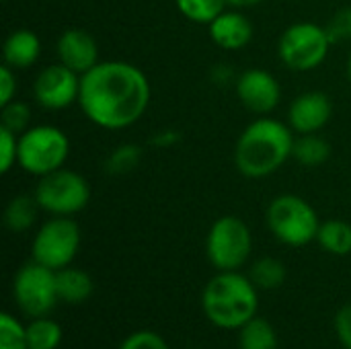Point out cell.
I'll list each match as a JSON object with an SVG mask.
<instances>
[{
  "instance_id": "obj_25",
  "label": "cell",
  "mask_w": 351,
  "mask_h": 349,
  "mask_svg": "<svg viewBox=\"0 0 351 349\" xmlns=\"http://www.w3.org/2000/svg\"><path fill=\"white\" fill-rule=\"evenodd\" d=\"M142 160V150L136 144H121L111 150V154L105 160V169L111 175H125L132 173Z\"/></svg>"
},
{
  "instance_id": "obj_18",
  "label": "cell",
  "mask_w": 351,
  "mask_h": 349,
  "mask_svg": "<svg viewBox=\"0 0 351 349\" xmlns=\"http://www.w3.org/2000/svg\"><path fill=\"white\" fill-rule=\"evenodd\" d=\"M39 210L41 208L35 195H27V193L14 195L4 208V226L10 232H27L37 222Z\"/></svg>"
},
{
  "instance_id": "obj_2",
  "label": "cell",
  "mask_w": 351,
  "mask_h": 349,
  "mask_svg": "<svg viewBox=\"0 0 351 349\" xmlns=\"http://www.w3.org/2000/svg\"><path fill=\"white\" fill-rule=\"evenodd\" d=\"M294 130L280 119L259 117L237 140L234 165L249 179H263L286 165L294 150Z\"/></svg>"
},
{
  "instance_id": "obj_35",
  "label": "cell",
  "mask_w": 351,
  "mask_h": 349,
  "mask_svg": "<svg viewBox=\"0 0 351 349\" xmlns=\"http://www.w3.org/2000/svg\"><path fill=\"white\" fill-rule=\"evenodd\" d=\"M348 80H350V84H351V53H350V58H348Z\"/></svg>"
},
{
  "instance_id": "obj_5",
  "label": "cell",
  "mask_w": 351,
  "mask_h": 349,
  "mask_svg": "<svg viewBox=\"0 0 351 349\" xmlns=\"http://www.w3.org/2000/svg\"><path fill=\"white\" fill-rule=\"evenodd\" d=\"M70 140L56 125H31L19 134V167L35 177L49 175L66 165Z\"/></svg>"
},
{
  "instance_id": "obj_26",
  "label": "cell",
  "mask_w": 351,
  "mask_h": 349,
  "mask_svg": "<svg viewBox=\"0 0 351 349\" xmlns=\"http://www.w3.org/2000/svg\"><path fill=\"white\" fill-rule=\"evenodd\" d=\"M0 349H29L27 327L6 313L0 317Z\"/></svg>"
},
{
  "instance_id": "obj_14",
  "label": "cell",
  "mask_w": 351,
  "mask_h": 349,
  "mask_svg": "<svg viewBox=\"0 0 351 349\" xmlns=\"http://www.w3.org/2000/svg\"><path fill=\"white\" fill-rule=\"evenodd\" d=\"M56 51H58V62H62L64 66H68L80 76L93 70L101 62L97 39L88 31L78 27L66 29L58 37Z\"/></svg>"
},
{
  "instance_id": "obj_7",
  "label": "cell",
  "mask_w": 351,
  "mask_h": 349,
  "mask_svg": "<svg viewBox=\"0 0 351 349\" xmlns=\"http://www.w3.org/2000/svg\"><path fill=\"white\" fill-rule=\"evenodd\" d=\"M253 251V234L239 216H220L208 230L206 255L218 272H239Z\"/></svg>"
},
{
  "instance_id": "obj_32",
  "label": "cell",
  "mask_w": 351,
  "mask_h": 349,
  "mask_svg": "<svg viewBox=\"0 0 351 349\" xmlns=\"http://www.w3.org/2000/svg\"><path fill=\"white\" fill-rule=\"evenodd\" d=\"M335 333L339 344L346 349H351V304H346L335 315Z\"/></svg>"
},
{
  "instance_id": "obj_33",
  "label": "cell",
  "mask_w": 351,
  "mask_h": 349,
  "mask_svg": "<svg viewBox=\"0 0 351 349\" xmlns=\"http://www.w3.org/2000/svg\"><path fill=\"white\" fill-rule=\"evenodd\" d=\"M177 142H179V132H173V130L156 132L152 138V144H156V146H173Z\"/></svg>"
},
{
  "instance_id": "obj_13",
  "label": "cell",
  "mask_w": 351,
  "mask_h": 349,
  "mask_svg": "<svg viewBox=\"0 0 351 349\" xmlns=\"http://www.w3.org/2000/svg\"><path fill=\"white\" fill-rule=\"evenodd\" d=\"M333 115V103L329 95L321 91H306L298 95L288 107V125L296 134L321 132Z\"/></svg>"
},
{
  "instance_id": "obj_24",
  "label": "cell",
  "mask_w": 351,
  "mask_h": 349,
  "mask_svg": "<svg viewBox=\"0 0 351 349\" xmlns=\"http://www.w3.org/2000/svg\"><path fill=\"white\" fill-rule=\"evenodd\" d=\"M179 12L197 25H210L222 10H226L228 0H175Z\"/></svg>"
},
{
  "instance_id": "obj_28",
  "label": "cell",
  "mask_w": 351,
  "mask_h": 349,
  "mask_svg": "<svg viewBox=\"0 0 351 349\" xmlns=\"http://www.w3.org/2000/svg\"><path fill=\"white\" fill-rule=\"evenodd\" d=\"M19 163V134L0 125V171L8 173Z\"/></svg>"
},
{
  "instance_id": "obj_21",
  "label": "cell",
  "mask_w": 351,
  "mask_h": 349,
  "mask_svg": "<svg viewBox=\"0 0 351 349\" xmlns=\"http://www.w3.org/2000/svg\"><path fill=\"white\" fill-rule=\"evenodd\" d=\"M292 156L304 167H321L331 156V144L319 134H300L294 140Z\"/></svg>"
},
{
  "instance_id": "obj_3",
  "label": "cell",
  "mask_w": 351,
  "mask_h": 349,
  "mask_svg": "<svg viewBox=\"0 0 351 349\" xmlns=\"http://www.w3.org/2000/svg\"><path fill=\"white\" fill-rule=\"evenodd\" d=\"M251 278L239 272L216 274L202 292V306L208 321L224 331H234L257 317L259 294Z\"/></svg>"
},
{
  "instance_id": "obj_23",
  "label": "cell",
  "mask_w": 351,
  "mask_h": 349,
  "mask_svg": "<svg viewBox=\"0 0 351 349\" xmlns=\"http://www.w3.org/2000/svg\"><path fill=\"white\" fill-rule=\"evenodd\" d=\"M249 278L257 290H276L286 282V267L276 257H261L251 265Z\"/></svg>"
},
{
  "instance_id": "obj_12",
  "label": "cell",
  "mask_w": 351,
  "mask_h": 349,
  "mask_svg": "<svg viewBox=\"0 0 351 349\" xmlns=\"http://www.w3.org/2000/svg\"><path fill=\"white\" fill-rule=\"evenodd\" d=\"M237 97L245 109L257 115H267L278 107L282 99V88L276 76L267 70L249 68L237 78Z\"/></svg>"
},
{
  "instance_id": "obj_17",
  "label": "cell",
  "mask_w": 351,
  "mask_h": 349,
  "mask_svg": "<svg viewBox=\"0 0 351 349\" xmlns=\"http://www.w3.org/2000/svg\"><path fill=\"white\" fill-rule=\"evenodd\" d=\"M56 284H58V296L62 302L68 304H80L90 298L95 284L93 278L78 269V267H64L56 272Z\"/></svg>"
},
{
  "instance_id": "obj_31",
  "label": "cell",
  "mask_w": 351,
  "mask_h": 349,
  "mask_svg": "<svg viewBox=\"0 0 351 349\" xmlns=\"http://www.w3.org/2000/svg\"><path fill=\"white\" fill-rule=\"evenodd\" d=\"M16 88H19V80H16L14 68L4 64L0 68V105L10 103L16 95Z\"/></svg>"
},
{
  "instance_id": "obj_19",
  "label": "cell",
  "mask_w": 351,
  "mask_h": 349,
  "mask_svg": "<svg viewBox=\"0 0 351 349\" xmlns=\"http://www.w3.org/2000/svg\"><path fill=\"white\" fill-rule=\"evenodd\" d=\"M317 243L323 251L346 257L351 253V224L346 220H327L321 222Z\"/></svg>"
},
{
  "instance_id": "obj_22",
  "label": "cell",
  "mask_w": 351,
  "mask_h": 349,
  "mask_svg": "<svg viewBox=\"0 0 351 349\" xmlns=\"http://www.w3.org/2000/svg\"><path fill=\"white\" fill-rule=\"evenodd\" d=\"M62 337H64L62 327L47 317H37L27 325L29 349H58L62 344Z\"/></svg>"
},
{
  "instance_id": "obj_11",
  "label": "cell",
  "mask_w": 351,
  "mask_h": 349,
  "mask_svg": "<svg viewBox=\"0 0 351 349\" xmlns=\"http://www.w3.org/2000/svg\"><path fill=\"white\" fill-rule=\"evenodd\" d=\"M33 97L39 107L47 111H62L80 97V74L62 62L41 68L33 82Z\"/></svg>"
},
{
  "instance_id": "obj_16",
  "label": "cell",
  "mask_w": 351,
  "mask_h": 349,
  "mask_svg": "<svg viewBox=\"0 0 351 349\" xmlns=\"http://www.w3.org/2000/svg\"><path fill=\"white\" fill-rule=\"evenodd\" d=\"M41 56V39L31 29H16L12 31L2 45L4 64L14 70L31 68Z\"/></svg>"
},
{
  "instance_id": "obj_10",
  "label": "cell",
  "mask_w": 351,
  "mask_h": 349,
  "mask_svg": "<svg viewBox=\"0 0 351 349\" xmlns=\"http://www.w3.org/2000/svg\"><path fill=\"white\" fill-rule=\"evenodd\" d=\"M12 296L27 317H47L60 300L56 272L37 261L23 265L12 280Z\"/></svg>"
},
{
  "instance_id": "obj_9",
  "label": "cell",
  "mask_w": 351,
  "mask_h": 349,
  "mask_svg": "<svg viewBox=\"0 0 351 349\" xmlns=\"http://www.w3.org/2000/svg\"><path fill=\"white\" fill-rule=\"evenodd\" d=\"M80 228L70 216H51L39 226L31 243L33 261L58 272L68 267L80 249Z\"/></svg>"
},
{
  "instance_id": "obj_15",
  "label": "cell",
  "mask_w": 351,
  "mask_h": 349,
  "mask_svg": "<svg viewBox=\"0 0 351 349\" xmlns=\"http://www.w3.org/2000/svg\"><path fill=\"white\" fill-rule=\"evenodd\" d=\"M210 37L212 41L228 51H239L247 47L253 39V23L247 19V14L239 8L222 10L210 25Z\"/></svg>"
},
{
  "instance_id": "obj_34",
  "label": "cell",
  "mask_w": 351,
  "mask_h": 349,
  "mask_svg": "<svg viewBox=\"0 0 351 349\" xmlns=\"http://www.w3.org/2000/svg\"><path fill=\"white\" fill-rule=\"evenodd\" d=\"M261 2H265V0H228V4H230L232 8H239V10H245V8L259 6Z\"/></svg>"
},
{
  "instance_id": "obj_4",
  "label": "cell",
  "mask_w": 351,
  "mask_h": 349,
  "mask_svg": "<svg viewBox=\"0 0 351 349\" xmlns=\"http://www.w3.org/2000/svg\"><path fill=\"white\" fill-rule=\"evenodd\" d=\"M267 226L271 234L288 247H306L317 241L319 216L315 208L300 195L284 193L267 206Z\"/></svg>"
},
{
  "instance_id": "obj_27",
  "label": "cell",
  "mask_w": 351,
  "mask_h": 349,
  "mask_svg": "<svg viewBox=\"0 0 351 349\" xmlns=\"http://www.w3.org/2000/svg\"><path fill=\"white\" fill-rule=\"evenodd\" d=\"M31 107L23 101L12 99L10 103L2 105V128L14 132V134H23L25 130H29L31 125Z\"/></svg>"
},
{
  "instance_id": "obj_30",
  "label": "cell",
  "mask_w": 351,
  "mask_h": 349,
  "mask_svg": "<svg viewBox=\"0 0 351 349\" xmlns=\"http://www.w3.org/2000/svg\"><path fill=\"white\" fill-rule=\"evenodd\" d=\"M327 31L333 39L337 41H351V6L339 8L327 23Z\"/></svg>"
},
{
  "instance_id": "obj_20",
  "label": "cell",
  "mask_w": 351,
  "mask_h": 349,
  "mask_svg": "<svg viewBox=\"0 0 351 349\" xmlns=\"http://www.w3.org/2000/svg\"><path fill=\"white\" fill-rule=\"evenodd\" d=\"M278 333L267 319L253 317L239 329V349H278Z\"/></svg>"
},
{
  "instance_id": "obj_6",
  "label": "cell",
  "mask_w": 351,
  "mask_h": 349,
  "mask_svg": "<svg viewBox=\"0 0 351 349\" xmlns=\"http://www.w3.org/2000/svg\"><path fill=\"white\" fill-rule=\"evenodd\" d=\"M331 45L333 39L327 27L302 21L290 25L282 33L278 41V56L286 68L294 72H311L327 60Z\"/></svg>"
},
{
  "instance_id": "obj_1",
  "label": "cell",
  "mask_w": 351,
  "mask_h": 349,
  "mask_svg": "<svg viewBox=\"0 0 351 349\" xmlns=\"http://www.w3.org/2000/svg\"><path fill=\"white\" fill-rule=\"evenodd\" d=\"M150 97L148 76L130 62L105 60L80 76L78 105L86 119L103 130H125L138 123Z\"/></svg>"
},
{
  "instance_id": "obj_8",
  "label": "cell",
  "mask_w": 351,
  "mask_h": 349,
  "mask_svg": "<svg viewBox=\"0 0 351 349\" xmlns=\"http://www.w3.org/2000/svg\"><path fill=\"white\" fill-rule=\"evenodd\" d=\"M33 195L39 208L49 216H74L88 206L90 187L80 173L62 167L39 177Z\"/></svg>"
},
{
  "instance_id": "obj_29",
  "label": "cell",
  "mask_w": 351,
  "mask_h": 349,
  "mask_svg": "<svg viewBox=\"0 0 351 349\" xmlns=\"http://www.w3.org/2000/svg\"><path fill=\"white\" fill-rule=\"evenodd\" d=\"M119 349H171L169 344L154 331H136L128 335Z\"/></svg>"
}]
</instances>
